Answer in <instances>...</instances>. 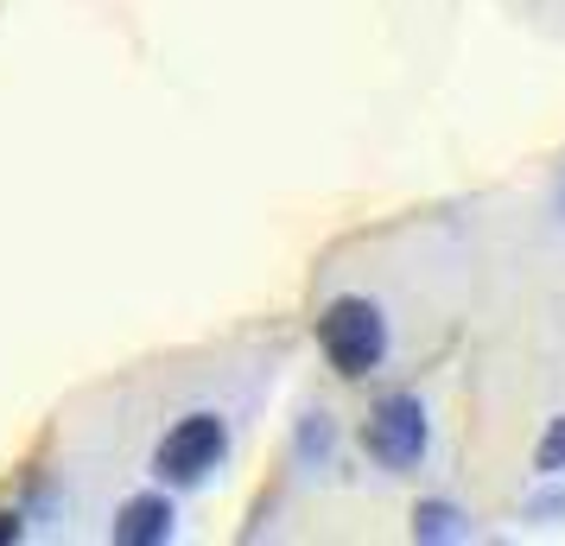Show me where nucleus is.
Instances as JSON below:
<instances>
[{
    "label": "nucleus",
    "mask_w": 565,
    "mask_h": 546,
    "mask_svg": "<svg viewBox=\"0 0 565 546\" xmlns=\"http://www.w3.org/2000/svg\"><path fill=\"white\" fill-rule=\"evenodd\" d=\"M318 350H324V363L343 375V382H362L369 368H382L387 356V324L382 312L369 306V299H331L324 318H318Z\"/></svg>",
    "instance_id": "f257e3e1"
},
{
    "label": "nucleus",
    "mask_w": 565,
    "mask_h": 546,
    "mask_svg": "<svg viewBox=\"0 0 565 546\" xmlns=\"http://www.w3.org/2000/svg\"><path fill=\"white\" fill-rule=\"evenodd\" d=\"M230 451V426L216 414H184L153 451V470L166 483H204V470H216V458Z\"/></svg>",
    "instance_id": "f03ea898"
},
{
    "label": "nucleus",
    "mask_w": 565,
    "mask_h": 546,
    "mask_svg": "<svg viewBox=\"0 0 565 546\" xmlns=\"http://www.w3.org/2000/svg\"><path fill=\"white\" fill-rule=\"evenodd\" d=\"M534 470H540V477H559V470H565V414L553 419L546 432H540V445H534Z\"/></svg>",
    "instance_id": "423d86ee"
},
{
    "label": "nucleus",
    "mask_w": 565,
    "mask_h": 546,
    "mask_svg": "<svg viewBox=\"0 0 565 546\" xmlns=\"http://www.w3.org/2000/svg\"><path fill=\"white\" fill-rule=\"evenodd\" d=\"M362 445H369V458L382 470H413L426 458V407L413 394H387L369 414V426H362Z\"/></svg>",
    "instance_id": "7ed1b4c3"
},
{
    "label": "nucleus",
    "mask_w": 565,
    "mask_h": 546,
    "mask_svg": "<svg viewBox=\"0 0 565 546\" xmlns=\"http://www.w3.org/2000/svg\"><path fill=\"white\" fill-rule=\"evenodd\" d=\"M20 534H26V521L13 515V508H0V546H13Z\"/></svg>",
    "instance_id": "0eeeda50"
},
{
    "label": "nucleus",
    "mask_w": 565,
    "mask_h": 546,
    "mask_svg": "<svg viewBox=\"0 0 565 546\" xmlns=\"http://www.w3.org/2000/svg\"><path fill=\"white\" fill-rule=\"evenodd\" d=\"M413 540H458V508L451 502H419L413 508Z\"/></svg>",
    "instance_id": "39448f33"
},
{
    "label": "nucleus",
    "mask_w": 565,
    "mask_h": 546,
    "mask_svg": "<svg viewBox=\"0 0 565 546\" xmlns=\"http://www.w3.org/2000/svg\"><path fill=\"white\" fill-rule=\"evenodd\" d=\"M115 540H121V546L172 540V502H166V495H134L128 508L115 515Z\"/></svg>",
    "instance_id": "20e7f679"
}]
</instances>
